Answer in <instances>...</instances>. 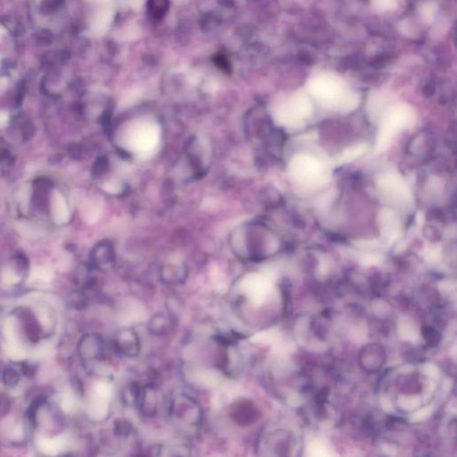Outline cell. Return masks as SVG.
Returning a JSON list of instances; mask_svg holds the SVG:
<instances>
[{"mask_svg": "<svg viewBox=\"0 0 457 457\" xmlns=\"http://www.w3.org/2000/svg\"><path fill=\"white\" fill-rule=\"evenodd\" d=\"M127 142L137 153H147L158 145L159 129L149 121H139L129 129Z\"/></svg>", "mask_w": 457, "mask_h": 457, "instance_id": "cell-1", "label": "cell"}, {"mask_svg": "<svg viewBox=\"0 0 457 457\" xmlns=\"http://www.w3.org/2000/svg\"><path fill=\"white\" fill-rule=\"evenodd\" d=\"M171 414L181 423L194 425L202 418V410L196 400L186 395L174 396L171 404Z\"/></svg>", "mask_w": 457, "mask_h": 457, "instance_id": "cell-2", "label": "cell"}, {"mask_svg": "<svg viewBox=\"0 0 457 457\" xmlns=\"http://www.w3.org/2000/svg\"><path fill=\"white\" fill-rule=\"evenodd\" d=\"M229 415L237 425L246 427L258 421L260 413L253 401L240 399L231 403Z\"/></svg>", "mask_w": 457, "mask_h": 457, "instance_id": "cell-3", "label": "cell"}, {"mask_svg": "<svg viewBox=\"0 0 457 457\" xmlns=\"http://www.w3.org/2000/svg\"><path fill=\"white\" fill-rule=\"evenodd\" d=\"M115 346L124 357H137L140 352V339L137 331L129 327L120 329L115 337Z\"/></svg>", "mask_w": 457, "mask_h": 457, "instance_id": "cell-4", "label": "cell"}, {"mask_svg": "<svg viewBox=\"0 0 457 457\" xmlns=\"http://www.w3.org/2000/svg\"><path fill=\"white\" fill-rule=\"evenodd\" d=\"M104 350L103 339L95 334L85 335L78 346L81 358L86 361H92L101 358L104 353Z\"/></svg>", "mask_w": 457, "mask_h": 457, "instance_id": "cell-5", "label": "cell"}, {"mask_svg": "<svg viewBox=\"0 0 457 457\" xmlns=\"http://www.w3.org/2000/svg\"><path fill=\"white\" fill-rule=\"evenodd\" d=\"M138 410L145 417H154L158 414V395L157 389L152 385H147L141 389L138 404Z\"/></svg>", "mask_w": 457, "mask_h": 457, "instance_id": "cell-6", "label": "cell"}, {"mask_svg": "<svg viewBox=\"0 0 457 457\" xmlns=\"http://www.w3.org/2000/svg\"><path fill=\"white\" fill-rule=\"evenodd\" d=\"M361 356L368 357L370 358L363 359L362 364H365V369L372 372H375L380 369L385 361V351L382 346L376 344L369 345L362 351Z\"/></svg>", "mask_w": 457, "mask_h": 457, "instance_id": "cell-7", "label": "cell"}, {"mask_svg": "<svg viewBox=\"0 0 457 457\" xmlns=\"http://www.w3.org/2000/svg\"><path fill=\"white\" fill-rule=\"evenodd\" d=\"M52 215L57 224H63L69 219V211L66 199L58 190L54 191L52 196Z\"/></svg>", "mask_w": 457, "mask_h": 457, "instance_id": "cell-8", "label": "cell"}, {"mask_svg": "<svg viewBox=\"0 0 457 457\" xmlns=\"http://www.w3.org/2000/svg\"><path fill=\"white\" fill-rule=\"evenodd\" d=\"M171 328L170 320L164 315H156L151 317L146 324V329L150 334L157 337L165 336L169 332Z\"/></svg>", "mask_w": 457, "mask_h": 457, "instance_id": "cell-9", "label": "cell"}, {"mask_svg": "<svg viewBox=\"0 0 457 457\" xmlns=\"http://www.w3.org/2000/svg\"><path fill=\"white\" fill-rule=\"evenodd\" d=\"M147 9L154 19H162L169 9V0H148Z\"/></svg>", "mask_w": 457, "mask_h": 457, "instance_id": "cell-10", "label": "cell"}, {"mask_svg": "<svg viewBox=\"0 0 457 457\" xmlns=\"http://www.w3.org/2000/svg\"><path fill=\"white\" fill-rule=\"evenodd\" d=\"M162 280L164 282H166V284L181 285L186 280V273L183 269L180 268H175V269H168L163 272L162 274Z\"/></svg>", "mask_w": 457, "mask_h": 457, "instance_id": "cell-11", "label": "cell"}, {"mask_svg": "<svg viewBox=\"0 0 457 457\" xmlns=\"http://www.w3.org/2000/svg\"><path fill=\"white\" fill-rule=\"evenodd\" d=\"M67 302L69 303L70 307L73 309H77L81 310L87 306V296L82 291H74L70 295Z\"/></svg>", "mask_w": 457, "mask_h": 457, "instance_id": "cell-12", "label": "cell"}, {"mask_svg": "<svg viewBox=\"0 0 457 457\" xmlns=\"http://www.w3.org/2000/svg\"><path fill=\"white\" fill-rule=\"evenodd\" d=\"M142 388H139L138 385L132 383V384L128 386V388L125 389V391L123 393L124 395V399L126 400V402L130 404H138L139 396L141 393Z\"/></svg>", "mask_w": 457, "mask_h": 457, "instance_id": "cell-13", "label": "cell"}, {"mask_svg": "<svg viewBox=\"0 0 457 457\" xmlns=\"http://www.w3.org/2000/svg\"><path fill=\"white\" fill-rule=\"evenodd\" d=\"M2 380L7 387L13 388L18 384L20 380L19 373L13 368H7L2 374Z\"/></svg>", "mask_w": 457, "mask_h": 457, "instance_id": "cell-14", "label": "cell"}, {"mask_svg": "<svg viewBox=\"0 0 457 457\" xmlns=\"http://www.w3.org/2000/svg\"><path fill=\"white\" fill-rule=\"evenodd\" d=\"M423 338H425L428 345L430 346H437L440 340L439 333L435 330L434 328L430 326L423 327Z\"/></svg>", "mask_w": 457, "mask_h": 457, "instance_id": "cell-15", "label": "cell"}, {"mask_svg": "<svg viewBox=\"0 0 457 457\" xmlns=\"http://www.w3.org/2000/svg\"><path fill=\"white\" fill-rule=\"evenodd\" d=\"M131 423H129L126 420H119L118 422H116V430H117V433L121 436H127L131 432Z\"/></svg>", "mask_w": 457, "mask_h": 457, "instance_id": "cell-16", "label": "cell"}, {"mask_svg": "<svg viewBox=\"0 0 457 457\" xmlns=\"http://www.w3.org/2000/svg\"><path fill=\"white\" fill-rule=\"evenodd\" d=\"M10 409V401L8 397L5 395L0 394V417H3L8 415Z\"/></svg>", "mask_w": 457, "mask_h": 457, "instance_id": "cell-17", "label": "cell"}, {"mask_svg": "<svg viewBox=\"0 0 457 457\" xmlns=\"http://www.w3.org/2000/svg\"><path fill=\"white\" fill-rule=\"evenodd\" d=\"M215 64L217 65V66H219L220 67H223L224 70H229L230 69V65H229V63H228V60H227L226 58L224 57V56H221V55H218L216 58H215Z\"/></svg>", "mask_w": 457, "mask_h": 457, "instance_id": "cell-18", "label": "cell"}, {"mask_svg": "<svg viewBox=\"0 0 457 457\" xmlns=\"http://www.w3.org/2000/svg\"><path fill=\"white\" fill-rule=\"evenodd\" d=\"M23 373L25 374V376L31 378V377L34 376L36 368H35L34 365H32V364H26V365H23Z\"/></svg>", "mask_w": 457, "mask_h": 457, "instance_id": "cell-19", "label": "cell"}, {"mask_svg": "<svg viewBox=\"0 0 457 457\" xmlns=\"http://www.w3.org/2000/svg\"><path fill=\"white\" fill-rule=\"evenodd\" d=\"M327 399V392L324 391V389H323L322 391L320 392L319 395L317 396V402L320 403H322L323 404Z\"/></svg>", "mask_w": 457, "mask_h": 457, "instance_id": "cell-20", "label": "cell"}, {"mask_svg": "<svg viewBox=\"0 0 457 457\" xmlns=\"http://www.w3.org/2000/svg\"><path fill=\"white\" fill-rule=\"evenodd\" d=\"M8 115L5 112H0V126H3L8 123Z\"/></svg>", "mask_w": 457, "mask_h": 457, "instance_id": "cell-21", "label": "cell"}]
</instances>
